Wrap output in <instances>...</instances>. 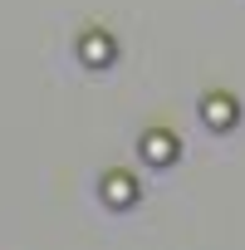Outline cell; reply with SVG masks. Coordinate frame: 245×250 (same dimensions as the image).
Masks as SVG:
<instances>
[{"mask_svg":"<svg viewBox=\"0 0 245 250\" xmlns=\"http://www.w3.org/2000/svg\"><path fill=\"white\" fill-rule=\"evenodd\" d=\"M108 196H118V201H128V196H133V187H128V182H108Z\"/></svg>","mask_w":245,"mask_h":250,"instance_id":"obj_2","label":"cell"},{"mask_svg":"<svg viewBox=\"0 0 245 250\" xmlns=\"http://www.w3.org/2000/svg\"><path fill=\"white\" fill-rule=\"evenodd\" d=\"M108 59H113V40L88 35V40H83V64H93V69H98V64H108Z\"/></svg>","mask_w":245,"mask_h":250,"instance_id":"obj_1","label":"cell"}]
</instances>
